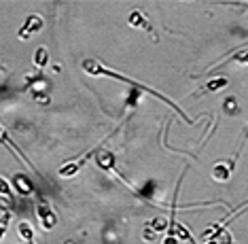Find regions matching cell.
I'll list each match as a JSON object with an SVG mask.
<instances>
[{"label":"cell","instance_id":"6da1fadb","mask_svg":"<svg viewBox=\"0 0 248 244\" xmlns=\"http://www.w3.org/2000/svg\"><path fill=\"white\" fill-rule=\"evenodd\" d=\"M83 70L87 72V75H92V77H110V79H117V81H123V83H127V85H132V87H136L138 92H146V94H153L155 98H159L163 104H168L170 109H174L176 111V115H180L185 119L187 123H193V119L191 117H187L185 115V111L180 109V106H176L174 102L170 100V98H166L163 94H159L157 89H153V87H146V85H142V83H138V81H134V79H129V77H125V75H121V72H115V70H110V68H106L102 62H98V60H83Z\"/></svg>","mask_w":248,"mask_h":244},{"label":"cell","instance_id":"7a4b0ae2","mask_svg":"<svg viewBox=\"0 0 248 244\" xmlns=\"http://www.w3.org/2000/svg\"><path fill=\"white\" fill-rule=\"evenodd\" d=\"M36 219L45 231L53 229L55 223H58V214H55V211L49 206V202L45 197H38L36 200Z\"/></svg>","mask_w":248,"mask_h":244},{"label":"cell","instance_id":"3957f363","mask_svg":"<svg viewBox=\"0 0 248 244\" xmlns=\"http://www.w3.org/2000/svg\"><path fill=\"white\" fill-rule=\"evenodd\" d=\"M95 163H98L100 170H104V172H110L112 177H117L121 183H125L129 189H134V187L119 174V170H117V163H115V153H112V151H100L98 155H95Z\"/></svg>","mask_w":248,"mask_h":244},{"label":"cell","instance_id":"277c9868","mask_svg":"<svg viewBox=\"0 0 248 244\" xmlns=\"http://www.w3.org/2000/svg\"><path fill=\"white\" fill-rule=\"evenodd\" d=\"M110 136H112V134H108V136H106V138L102 140V143H100L98 146H93V149L89 151V153H85V155H83V157H78V160H75V162H68V163H66V166H62V168H60V177H66V179L75 177V174L78 172V170H81V168H83V166H85V163H87V160H89V157H92L95 151H100V146H102V145L106 143V140L110 138Z\"/></svg>","mask_w":248,"mask_h":244},{"label":"cell","instance_id":"5b68a950","mask_svg":"<svg viewBox=\"0 0 248 244\" xmlns=\"http://www.w3.org/2000/svg\"><path fill=\"white\" fill-rule=\"evenodd\" d=\"M11 187H13V191L17 194L19 197H30L32 194H36L34 191V185H32V180L26 177V174H15L13 179H11Z\"/></svg>","mask_w":248,"mask_h":244},{"label":"cell","instance_id":"8992f818","mask_svg":"<svg viewBox=\"0 0 248 244\" xmlns=\"http://www.w3.org/2000/svg\"><path fill=\"white\" fill-rule=\"evenodd\" d=\"M233 163L235 160H225V162H217L212 168V179L218 180V183H225V180L231 179V174H233Z\"/></svg>","mask_w":248,"mask_h":244},{"label":"cell","instance_id":"52a82bcc","mask_svg":"<svg viewBox=\"0 0 248 244\" xmlns=\"http://www.w3.org/2000/svg\"><path fill=\"white\" fill-rule=\"evenodd\" d=\"M43 17L41 15H30L26 19V24L21 26V32H19V38H28V36H32V34H36V32H41L43 30Z\"/></svg>","mask_w":248,"mask_h":244},{"label":"cell","instance_id":"ba28073f","mask_svg":"<svg viewBox=\"0 0 248 244\" xmlns=\"http://www.w3.org/2000/svg\"><path fill=\"white\" fill-rule=\"evenodd\" d=\"M0 145H4V146H7V149H9V151L17 153V155L21 157V160H24V162H26V166H28V168H34V166H32V162H30V160H28V157L24 155V153H21V149H19V146H17V145H15V143H13V140H11V138H9V132H7V130H4V128H2V123H0Z\"/></svg>","mask_w":248,"mask_h":244},{"label":"cell","instance_id":"9c48e42d","mask_svg":"<svg viewBox=\"0 0 248 244\" xmlns=\"http://www.w3.org/2000/svg\"><path fill=\"white\" fill-rule=\"evenodd\" d=\"M127 24L134 26V28H140V30H144V32H149V34H153V26L149 24V19H146L144 13H140V11H132V13H129Z\"/></svg>","mask_w":248,"mask_h":244},{"label":"cell","instance_id":"30bf717a","mask_svg":"<svg viewBox=\"0 0 248 244\" xmlns=\"http://www.w3.org/2000/svg\"><path fill=\"white\" fill-rule=\"evenodd\" d=\"M17 234L21 236V240H24L26 244H34V228H32L30 221H21V223L17 225Z\"/></svg>","mask_w":248,"mask_h":244},{"label":"cell","instance_id":"8fae6325","mask_svg":"<svg viewBox=\"0 0 248 244\" xmlns=\"http://www.w3.org/2000/svg\"><path fill=\"white\" fill-rule=\"evenodd\" d=\"M229 81H227V79H225V77H218V79H210V81H208L206 85H204V87H202L200 89V92H197V94H210V92H217V89H223L225 87V85H227Z\"/></svg>","mask_w":248,"mask_h":244},{"label":"cell","instance_id":"7c38bea8","mask_svg":"<svg viewBox=\"0 0 248 244\" xmlns=\"http://www.w3.org/2000/svg\"><path fill=\"white\" fill-rule=\"evenodd\" d=\"M206 244H233L231 242V236H229V231H217V234H212L210 238H206Z\"/></svg>","mask_w":248,"mask_h":244},{"label":"cell","instance_id":"4fadbf2b","mask_svg":"<svg viewBox=\"0 0 248 244\" xmlns=\"http://www.w3.org/2000/svg\"><path fill=\"white\" fill-rule=\"evenodd\" d=\"M34 64L38 66V68H45L49 64V51H47V47H38L36 49V53H34Z\"/></svg>","mask_w":248,"mask_h":244},{"label":"cell","instance_id":"5bb4252c","mask_svg":"<svg viewBox=\"0 0 248 244\" xmlns=\"http://www.w3.org/2000/svg\"><path fill=\"white\" fill-rule=\"evenodd\" d=\"M9 221H11V212H9V211H4V212H2V217H0V242H2L4 234H7Z\"/></svg>","mask_w":248,"mask_h":244},{"label":"cell","instance_id":"9a60e30c","mask_svg":"<svg viewBox=\"0 0 248 244\" xmlns=\"http://www.w3.org/2000/svg\"><path fill=\"white\" fill-rule=\"evenodd\" d=\"M151 229L155 231V234H159V231H163V229H168V219H163V217H159V219H155L153 223H151Z\"/></svg>","mask_w":248,"mask_h":244},{"label":"cell","instance_id":"2e32d148","mask_svg":"<svg viewBox=\"0 0 248 244\" xmlns=\"http://www.w3.org/2000/svg\"><path fill=\"white\" fill-rule=\"evenodd\" d=\"M0 195L2 197L13 195V191H11V183H7V179H2V177H0Z\"/></svg>","mask_w":248,"mask_h":244},{"label":"cell","instance_id":"e0dca14e","mask_svg":"<svg viewBox=\"0 0 248 244\" xmlns=\"http://www.w3.org/2000/svg\"><path fill=\"white\" fill-rule=\"evenodd\" d=\"M155 236H157V234H155V231L151 229V228H144V236H142L144 240H155Z\"/></svg>","mask_w":248,"mask_h":244},{"label":"cell","instance_id":"ac0fdd59","mask_svg":"<svg viewBox=\"0 0 248 244\" xmlns=\"http://www.w3.org/2000/svg\"><path fill=\"white\" fill-rule=\"evenodd\" d=\"M163 244H178V240L174 236H166V240H163Z\"/></svg>","mask_w":248,"mask_h":244}]
</instances>
